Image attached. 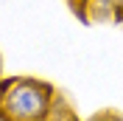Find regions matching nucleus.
I'll return each mask as SVG.
<instances>
[{
    "label": "nucleus",
    "mask_w": 123,
    "mask_h": 121,
    "mask_svg": "<svg viewBox=\"0 0 123 121\" xmlns=\"http://www.w3.org/2000/svg\"><path fill=\"white\" fill-rule=\"evenodd\" d=\"M109 3H112V8H115L117 20H123V0H109Z\"/></svg>",
    "instance_id": "nucleus-4"
},
{
    "label": "nucleus",
    "mask_w": 123,
    "mask_h": 121,
    "mask_svg": "<svg viewBox=\"0 0 123 121\" xmlns=\"http://www.w3.org/2000/svg\"><path fill=\"white\" fill-rule=\"evenodd\" d=\"M0 82H3V56H0Z\"/></svg>",
    "instance_id": "nucleus-6"
},
{
    "label": "nucleus",
    "mask_w": 123,
    "mask_h": 121,
    "mask_svg": "<svg viewBox=\"0 0 123 121\" xmlns=\"http://www.w3.org/2000/svg\"><path fill=\"white\" fill-rule=\"evenodd\" d=\"M59 90L45 79L11 76L0 82V121H45Z\"/></svg>",
    "instance_id": "nucleus-1"
},
{
    "label": "nucleus",
    "mask_w": 123,
    "mask_h": 121,
    "mask_svg": "<svg viewBox=\"0 0 123 121\" xmlns=\"http://www.w3.org/2000/svg\"><path fill=\"white\" fill-rule=\"evenodd\" d=\"M70 3H76V8H81L84 3H90V0H70Z\"/></svg>",
    "instance_id": "nucleus-5"
},
{
    "label": "nucleus",
    "mask_w": 123,
    "mask_h": 121,
    "mask_svg": "<svg viewBox=\"0 0 123 121\" xmlns=\"http://www.w3.org/2000/svg\"><path fill=\"white\" fill-rule=\"evenodd\" d=\"M87 121H123V115H120V113H115V110H101V113L90 115Z\"/></svg>",
    "instance_id": "nucleus-3"
},
{
    "label": "nucleus",
    "mask_w": 123,
    "mask_h": 121,
    "mask_svg": "<svg viewBox=\"0 0 123 121\" xmlns=\"http://www.w3.org/2000/svg\"><path fill=\"white\" fill-rule=\"evenodd\" d=\"M45 121H81V118H78L76 110L70 107V101L59 93V98H56V104L50 107V113L45 115Z\"/></svg>",
    "instance_id": "nucleus-2"
}]
</instances>
